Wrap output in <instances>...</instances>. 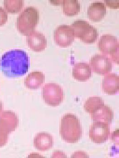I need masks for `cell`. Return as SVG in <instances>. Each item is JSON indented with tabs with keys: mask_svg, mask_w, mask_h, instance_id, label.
Returning a JSON list of instances; mask_svg holds the SVG:
<instances>
[{
	"mask_svg": "<svg viewBox=\"0 0 119 158\" xmlns=\"http://www.w3.org/2000/svg\"><path fill=\"white\" fill-rule=\"evenodd\" d=\"M0 66L2 73L6 77H20L29 70V56L23 50H11L3 55Z\"/></svg>",
	"mask_w": 119,
	"mask_h": 158,
	"instance_id": "6da1fadb",
	"label": "cell"
},
{
	"mask_svg": "<svg viewBox=\"0 0 119 158\" xmlns=\"http://www.w3.org/2000/svg\"><path fill=\"white\" fill-rule=\"evenodd\" d=\"M60 133L62 139L68 143L78 142L82 137V129L80 120L76 115L67 114L62 117Z\"/></svg>",
	"mask_w": 119,
	"mask_h": 158,
	"instance_id": "7a4b0ae2",
	"label": "cell"
},
{
	"mask_svg": "<svg viewBox=\"0 0 119 158\" xmlns=\"http://www.w3.org/2000/svg\"><path fill=\"white\" fill-rule=\"evenodd\" d=\"M39 21V13L36 8L30 6L25 8L17 19L18 31L24 35H29L35 31Z\"/></svg>",
	"mask_w": 119,
	"mask_h": 158,
	"instance_id": "3957f363",
	"label": "cell"
},
{
	"mask_svg": "<svg viewBox=\"0 0 119 158\" xmlns=\"http://www.w3.org/2000/svg\"><path fill=\"white\" fill-rule=\"evenodd\" d=\"M71 27L74 30L75 37L78 38L83 42L91 44L97 40L98 36L97 29L86 21H75L72 24Z\"/></svg>",
	"mask_w": 119,
	"mask_h": 158,
	"instance_id": "277c9868",
	"label": "cell"
},
{
	"mask_svg": "<svg viewBox=\"0 0 119 158\" xmlns=\"http://www.w3.org/2000/svg\"><path fill=\"white\" fill-rule=\"evenodd\" d=\"M18 120L17 115L12 111H4L0 117V147L7 142L8 135L18 127Z\"/></svg>",
	"mask_w": 119,
	"mask_h": 158,
	"instance_id": "5b68a950",
	"label": "cell"
},
{
	"mask_svg": "<svg viewBox=\"0 0 119 158\" xmlns=\"http://www.w3.org/2000/svg\"><path fill=\"white\" fill-rule=\"evenodd\" d=\"M119 42L117 39L110 35H105L100 38L98 43L99 50L102 53L110 55L111 59L119 64Z\"/></svg>",
	"mask_w": 119,
	"mask_h": 158,
	"instance_id": "8992f818",
	"label": "cell"
},
{
	"mask_svg": "<svg viewBox=\"0 0 119 158\" xmlns=\"http://www.w3.org/2000/svg\"><path fill=\"white\" fill-rule=\"evenodd\" d=\"M43 100L47 105L56 106L63 101L64 94L61 87L55 83L46 84L42 89Z\"/></svg>",
	"mask_w": 119,
	"mask_h": 158,
	"instance_id": "52a82bcc",
	"label": "cell"
},
{
	"mask_svg": "<svg viewBox=\"0 0 119 158\" xmlns=\"http://www.w3.org/2000/svg\"><path fill=\"white\" fill-rule=\"evenodd\" d=\"M110 135L109 124L104 122H94L90 127L89 136L95 143H103L108 139Z\"/></svg>",
	"mask_w": 119,
	"mask_h": 158,
	"instance_id": "ba28073f",
	"label": "cell"
},
{
	"mask_svg": "<svg viewBox=\"0 0 119 158\" xmlns=\"http://www.w3.org/2000/svg\"><path fill=\"white\" fill-rule=\"evenodd\" d=\"M54 38L56 44L60 47H68L74 41V30L71 26L60 25L55 31Z\"/></svg>",
	"mask_w": 119,
	"mask_h": 158,
	"instance_id": "9c48e42d",
	"label": "cell"
},
{
	"mask_svg": "<svg viewBox=\"0 0 119 158\" xmlns=\"http://www.w3.org/2000/svg\"><path fill=\"white\" fill-rule=\"evenodd\" d=\"M93 72L98 74L106 75L112 70V62L108 56L104 55L93 56L90 60Z\"/></svg>",
	"mask_w": 119,
	"mask_h": 158,
	"instance_id": "30bf717a",
	"label": "cell"
},
{
	"mask_svg": "<svg viewBox=\"0 0 119 158\" xmlns=\"http://www.w3.org/2000/svg\"><path fill=\"white\" fill-rule=\"evenodd\" d=\"M27 42L29 47L34 52H42L47 47V40L45 36L38 31H34L27 36Z\"/></svg>",
	"mask_w": 119,
	"mask_h": 158,
	"instance_id": "8fae6325",
	"label": "cell"
},
{
	"mask_svg": "<svg viewBox=\"0 0 119 158\" xmlns=\"http://www.w3.org/2000/svg\"><path fill=\"white\" fill-rule=\"evenodd\" d=\"M102 89L105 93L109 95L117 93L119 90V76L114 73L106 74L103 80Z\"/></svg>",
	"mask_w": 119,
	"mask_h": 158,
	"instance_id": "7c38bea8",
	"label": "cell"
},
{
	"mask_svg": "<svg viewBox=\"0 0 119 158\" xmlns=\"http://www.w3.org/2000/svg\"><path fill=\"white\" fill-rule=\"evenodd\" d=\"M90 115L94 122H104L109 124L113 120L114 113L109 107L104 104L95 110Z\"/></svg>",
	"mask_w": 119,
	"mask_h": 158,
	"instance_id": "4fadbf2b",
	"label": "cell"
},
{
	"mask_svg": "<svg viewBox=\"0 0 119 158\" xmlns=\"http://www.w3.org/2000/svg\"><path fill=\"white\" fill-rule=\"evenodd\" d=\"M52 136L46 132L38 133L34 138V146L39 151H45L50 150L53 146Z\"/></svg>",
	"mask_w": 119,
	"mask_h": 158,
	"instance_id": "5bb4252c",
	"label": "cell"
},
{
	"mask_svg": "<svg viewBox=\"0 0 119 158\" xmlns=\"http://www.w3.org/2000/svg\"><path fill=\"white\" fill-rule=\"evenodd\" d=\"M72 75L76 80L80 82H85L91 77V68L87 63H76L72 70Z\"/></svg>",
	"mask_w": 119,
	"mask_h": 158,
	"instance_id": "9a60e30c",
	"label": "cell"
},
{
	"mask_svg": "<svg viewBox=\"0 0 119 158\" xmlns=\"http://www.w3.org/2000/svg\"><path fill=\"white\" fill-rule=\"evenodd\" d=\"M106 14L105 6L101 2L92 3L88 9V15L91 20L99 22L104 18Z\"/></svg>",
	"mask_w": 119,
	"mask_h": 158,
	"instance_id": "2e32d148",
	"label": "cell"
},
{
	"mask_svg": "<svg viewBox=\"0 0 119 158\" xmlns=\"http://www.w3.org/2000/svg\"><path fill=\"white\" fill-rule=\"evenodd\" d=\"M45 76L41 72H32L25 78L24 84L25 86L30 89H37L45 82Z\"/></svg>",
	"mask_w": 119,
	"mask_h": 158,
	"instance_id": "e0dca14e",
	"label": "cell"
},
{
	"mask_svg": "<svg viewBox=\"0 0 119 158\" xmlns=\"http://www.w3.org/2000/svg\"><path fill=\"white\" fill-rule=\"evenodd\" d=\"M63 12L67 16H75L80 12V4L76 0H64L62 1Z\"/></svg>",
	"mask_w": 119,
	"mask_h": 158,
	"instance_id": "ac0fdd59",
	"label": "cell"
},
{
	"mask_svg": "<svg viewBox=\"0 0 119 158\" xmlns=\"http://www.w3.org/2000/svg\"><path fill=\"white\" fill-rule=\"evenodd\" d=\"M104 104H105L104 102L101 98L94 96L89 97L86 100L85 103L84 108L87 112L91 114L100 106Z\"/></svg>",
	"mask_w": 119,
	"mask_h": 158,
	"instance_id": "d6986e66",
	"label": "cell"
},
{
	"mask_svg": "<svg viewBox=\"0 0 119 158\" xmlns=\"http://www.w3.org/2000/svg\"><path fill=\"white\" fill-rule=\"evenodd\" d=\"M24 5L22 0H5L4 6L6 11L11 14H16L21 10Z\"/></svg>",
	"mask_w": 119,
	"mask_h": 158,
	"instance_id": "ffe728a7",
	"label": "cell"
},
{
	"mask_svg": "<svg viewBox=\"0 0 119 158\" xmlns=\"http://www.w3.org/2000/svg\"><path fill=\"white\" fill-rule=\"evenodd\" d=\"M8 19V15L5 10L0 7V27L4 25Z\"/></svg>",
	"mask_w": 119,
	"mask_h": 158,
	"instance_id": "44dd1931",
	"label": "cell"
},
{
	"mask_svg": "<svg viewBox=\"0 0 119 158\" xmlns=\"http://www.w3.org/2000/svg\"><path fill=\"white\" fill-rule=\"evenodd\" d=\"M2 104L1 101H0V114L2 112Z\"/></svg>",
	"mask_w": 119,
	"mask_h": 158,
	"instance_id": "7402d4cb",
	"label": "cell"
}]
</instances>
